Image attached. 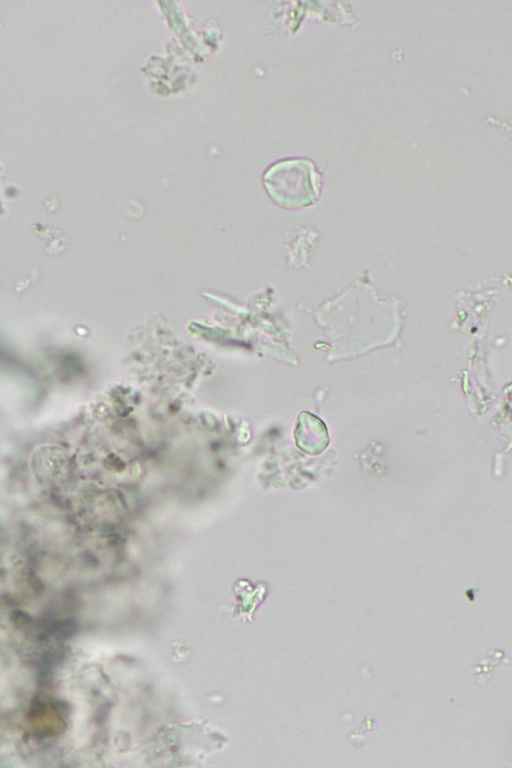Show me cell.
Wrapping results in <instances>:
<instances>
[{
    "instance_id": "2",
    "label": "cell",
    "mask_w": 512,
    "mask_h": 768,
    "mask_svg": "<svg viewBox=\"0 0 512 768\" xmlns=\"http://www.w3.org/2000/svg\"><path fill=\"white\" fill-rule=\"evenodd\" d=\"M296 445L300 450L317 455L329 444V435L325 423L317 416L302 412L299 414L294 430Z\"/></svg>"
},
{
    "instance_id": "1",
    "label": "cell",
    "mask_w": 512,
    "mask_h": 768,
    "mask_svg": "<svg viewBox=\"0 0 512 768\" xmlns=\"http://www.w3.org/2000/svg\"><path fill=\"white\" fill-rule=\"evenodd\" d=\"M319 175L306 159L282 160L264 174V185L270 196L286 207L306 206L315 201Z\"/></svg>"
}]
</instances>
